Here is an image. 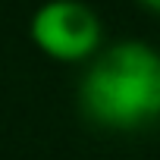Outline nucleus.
<instances>
[{"label":"nucleus","instance_id":"obj_1","mask_svg":"<svg viewBox=\"0 0 160 160\" xmlns=\"http://www.w3.org/2000/svg\"><path fill=\"white\" fill-rule=\"evenodd\" d=\"M85 116L107 129H138L160 116V53L144 41L101 50L78 82Z\"/></svg>","mask_w":160,"mask_h":160},{"label":"nucleus","instance_id":"obj_2","mask_svg":"<svg viewBox=\"0 0 160 160\" xmlns=\"http://www.w3.org/2000/svg\"><path fill=\"white\" fill-rule=\"evenodd\" d=\"M28 35L41 53L60 63H78L98 53L101 47V19L91 7L78 0H47L35 10Z\"/></svg>","mask_w":160,"mask_h":160},{"label":"nucleus","instance_id":"obj_3","mask_svg":"<svg viewBox=\"0 0 160 160\" xmlns=\"http://www.w3.org/2000/svg\"><path fill=\"white\" fill-rule=\"evenodd\" d=\"M138 3H141V7H148L151 13H157V16H160V0H138Z\"/></svg>","mask_w":160,"mask_h":160}]
</instances>
